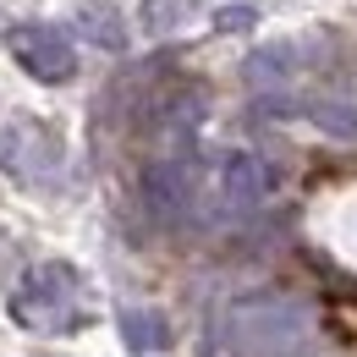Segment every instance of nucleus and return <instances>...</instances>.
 Wrapping results in <instances>:
<instances>
[{
    "mask_svg": "<svg viewBox=\"0 0 357 357\" xmlns=\"http://www.w3.org/2000/svg\"><path fill=\"white\" fill-rule=\"evenodd\" d=\"M121 341L132 352H165L171 347V324L154 308H121Z\"/></svg>",
    "mask_w": 357,
    "mask_h": 357,
    "instance_id": "7",
    "label": "nucleus"
},
{
    "mask_svg": "<svg viewBox=\"0 0 357 357\" xmlns=\"http://www.w3.org/2000/svg\"><path fill=\"white\" fill-rule=\"evenodd\" d=\"M11 61L33 77V83H72L77 77V50L66 39V28H50V22H22L11 33Z\"/></svg>",
    "mask_w": 357,
    "mask_h": 357,
    "instance_id": "3",
    "label": "nucleus"
},
{
    "mask_svg": "<svg viewBox=\"0 0 357 357\" xmlns=\"http://www.w3.org/2000/svg\"><path fill=\"white\" fill-rule=\"evenodd\" d=\"M303 313L286 303H242L236 308V341L248 357H291L303 347Z\"/></svg>",
    "mask_w": 357,
    "mask_h": 357,
    "instance_id": "2",
    "label": "nucleus"
},
{
    "mask_svg": "<svg viewBox=\"0 0 357 357\" xmlns=\"http://www.w3.org/2000/svg\"><path fill=\"white\" fill-rule=\"evenodd\" d=\"M143 198L160 220H181L192 204H198V176L187 165V154H165L143 171Z\"/></svg>",
    "mask_w": 357,
    "mask_h": 357,
    "instance_id": "5",
    "label": "nucleus"
},
{
    "mask_svg": "<svg viewBox=\"0 0 357 357\" xmlns=\"http://www.w3.org/2000/svg\"><path fill=\"white\" fill-rule=\"evenodd\" d=\"M77 28H83L99 50H127V28H121V17H116V11L83 6V11H77Z\"/></svg>",
    "mask_w": 357,
    "mask_h": 357,
    "instance_id": "8",
    "label": "nucleus"
},
{
    "mask_svg": "<svg viewBox=\"0 0 357 357\" xmlns=\"http://www.w3.org/2000/svg\"><path fill=\"white\" fill-rule=\"evenodd\" d=\"M192 11H198V0H143V28L149 33H176Z\"/></svg>",
    "mask_w": 357,
    "mask_h": 357,
    "instance_id": "9",
    "label": "nucleus"
},
{
    "mask_svg": "<svg viewBox=\"0 0 357 357\" xmlns=\"http://www.w3.org/2000/svg\"><path fill=\"white\" fill-rule=\"evenodd\" d=\"M275 192V171L259 154H225L220 160V204L225 209H259Z\"/></svg>",
    "mask_w": 357,
    "mask_h": 357,
    "instance_id": "6",
    "label": "nucleus"
},
{
    "mask_svg": "<svg viewBox=\"0 0 357 357\" xmlns=\"http://www.w3.org/2000/svg\"><path fill=\"white\" fill-rule=\"evenodd\" d=\"M66 160V143L50 132L45 121H11L0 127V165L22 181H50Z\"/></svg>",
    "mask_w": 357,
    "mask_h": 357,
    "instance_id": "4",
    "label": "nucleus"
},
{
    "mask_svg": "<svg viewBox=\"0 0 357 357\" xmlns=\"http://www.w3.org/2000/svg\"><path fill=\"white\" fill-rule=\"evenodd\" d=\"M83 297H89V291H83L77 264L45 259V264H33L17 280L11 319H17L22 330H33V335H61V330H77V324H83Z\"/></svg>",
    "mask_w": 357,
    "mask_h": 357,
    "instance_id": "1",
    "label": "nucleus"
}]
</instances>
